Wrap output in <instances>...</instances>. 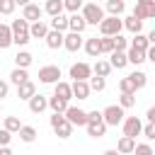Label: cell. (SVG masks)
Listing matches in <instances>:
<instances>
[{"mask_svg":"<svg viewBox=\"0 0 155 155\" xmlns=\"http://www.w3.org/2000/svg\"><path fill=\"white\" fill-rule=\"evenodd\" d=\"M85 128H87V136H90V138H102L109 126L102 121V111H99V109H92V111H87V124H85Z\"/></svg>","mask_w":155,"mask_h":155,"instance_id":"6da1fadb","label":"cell"},{"mask_svg":"<svg viewBox=\"0 0 155 155\" xmlns=\"http://www.w3.org/2000/svg\"><path fill=\"white\" fill-rule=\"evenodd\" d=\"M10 31H12V44H17V46H27L31 41V36H29V22L22 19V17L19 19H12Z\"/></svg>","mask_w":155,"mask_h":155,"instance_id":"7a4b0ae2","label":"cell"},{"mask_svg":"<svg viewBox=\"0 0 155 155\" xmlns=\"http://www.w3.org/2000/svg\"><path fill=\"white\" fill-rule=\"evenodd\" d=\"M80 15H82V19L87 22V27H97V24L104 19V10H102L97 2H82Z\"/></svg>","mask_w":155,"mask_h":155,"instance_id":"3957f363","label":"cell"},{"mask_svg":"<svg viewBox=\"0 0 155 155\" xmlns=\"http://www.w3.org/2000/svg\"><path fill=\"white\" fill-rule=\"evenodd\" d=\"M97 27H99V34L102 36H114V34H121V29H124L121 17H111V15H104V19Z\"/></svg>","mask_w":155,"mask_h":155,"instance_id":"277c9868","label":"cell"},{"mask_svg":"<svg viewBox=\"0 0 155 155\" xmlns=\"http://www.w3.org/2000/svg\"><path fill=\"white\" fill-rule=\"evenodd\" d=\"M126 109H121L119 104H109V107H104L102 109V121L107 124V126H119L121 121H124V114Z\"/></svg>","mask_w":155,"mask_h":155,"instance_id":"5b68a950","label":"cell"},{"mask_svg":"<svg viewBox=\"0 0 155 155\" xmlns=\"http://www.w3.org/2000/svg\"><path fill=\"white\" fill-rule=\"evenodd\" d=\"M48 121H51V128L56 131V136H58V138H63V140H65V138H70V136H73V126L65 121V116H63V114H56V111H53V116H51Z\"/></svg>","mask_w":155,"mask_h":155,"instance_id":"8992f818","label":"cell"},{"mask_svg":"<svg viewBox=\"0 0 155 155\" xmlns=\"http://www.w3.org/2000/svg\"><path fill=\"white\" fill-rule=\"evenodd\" d=\"M63 116H65V121L75 128V126H85L87 124V111L85 109H80V107H65V111H63Z\"/></svg>","mask_w":155,"mask_h":155,"instance_id":"52a82bcc","label":"cell"},{"mask_svg":"<svg viewBox=\"0 0 155 155\" xmlns=\"http://www.w3.org/2000/svg\"><path fill=\"white\" fill-rule=\"evenodd\" d=\"M131 15L138 19H153L155 17V0H136Z\"/></svg>","mask_w":155,"mask_h":155,"instance_id":"ba28073f","label":"cell"},{"mask_svg":"<svg viewBox=\"0 0 155 155\" xmlns=\"http://www.w3.org/2000/svg\"><path fill=\"white\" fill-rule=\"evenodd\" d=\"M58 80H61V68L58 65H44V68H39V82L53 85Z\"/></svg>","mask_w":155,"mask_h":155,"instance_id":"9c48e42d","label":"cell"},{"mask_svg":"<svg viewBox=\"0 0 155 155\" xmlns=\"http://www.w3.org/2000/svg\"><path fill=\"white\" fill-rule=\"evenodd\" d=\"M63 48L70 51V53L80 51L82 48V34H78V31H63Z\"/></svg>","mask_w":155,"mask_h":155,"instance_id":"30bf717a","label":"cell"},{"mask_svg":"<svg viewBox=\"0 0 155 155\" xmlns=\"http://www.w3.org/2000/svg\"><path fill=\"white\" fill-rule=\"evenodd\" d=\"M68 75H70L73 80H87V78L92 75V65H90V63H85V61L73 63V65H70V70H68Z\"/></svg>","mask_w":155,"mask_h":155,"instance_id":"8fae6325","label":"cell"},{"mask_svg":"<svg viewBox=\"0 0 155 155\" xmlns=\"http://www.w3.org/2000/svg\"><path fill=\"white\" fill-rule=\"evenodd\" d=\"M121 126H124V136H131V138H136V136H140L143 121H140L138 116H126V119L121 121Z\"/></svg>","mask_w":155,"mask_h":155,"instance_id":"7c38bea8","label":"cell"},{"mask_svg":"<svg viewBox=\"0 0 155 155\" xmlns=\"http://www.w3.org/2000/svg\"><path fill=\"white\" fill-rule=\"evenodd\" d=\"M41 17H44V7H41V5L29 2V5H24V7H22V19H27L29 24H31V22H36V19H41Z\"/></svg>","mask_w":155,"mask_h":155,"instance_id":"4fadbf2b","label":"cell"},{"mask_svg":"<svg viewBox=\"0 0 155 155\" xmlns=\"http://www.w3.org/2000/svg\"><path fill=\"white\" fill-rule=\"evenodd\" d=\"M27 102H29V111H31V114H41V111L48 109V97H44V94H39V92H34Z\"/></svg>","mask_w":155,"mask_h":155,"instance_id":"5bb4252c","label":"cell"},{"mask_svg":"<svg viewBox=\"0 0 155 155\" xmlns=\"http://www.w3.org/2000/svg\"><path fill=\"white\" fill-rule=\"evenodd\" d=\"M70 90H73V97H78V99H90V85H87V80H73L70 82Z\"/></svg>","mask_w":155,"mask_h":155,"instance_id":"9a60e30c","label":"cell"},{"mask_svg":"<svg viewBox=\"0 0 155 155\" xmlns=\"http://www.w3.org/2000/svg\"><path fill=\"white\" fill-rule=\"evenodd\" d=\"M85 29H87V22L82 19V15H80V12H70V17H68V31L82 34Z\"/></svg>","mask_w":155,"mask_h":155,"instance_id":"2e32d148","label":"cell"},{"mask_svg":"<svg viewBox=\"0 0 155 155\" xmlns=\"http://www.w3.org/2000/svg\"><path fill=\"white\" fill-rule=\"evenodd\" d=\"M46 34H48V24H46L44 19H36V22L29 24V36H31V39H44Z\"/></svg>","mask_w":155,"mask_h":155,"instance_id":"e0dca14e","label":"cell"},{"mask_svg":"<svg viewBox=\"0 0 155 155\" xmlns=\"http://www.w3.org/2000/svg\"><path fill=\"white\" fill-rule=\"evenodd\" d=\"M44 41H46V46L48 48H63V31H56V29H48V34L44 36Z\"/></svg>","mask_w":155,"mask_h":155,"instance_id":"ac0fdd59","label":"cell"},{"mask_svg":"<svg viewBox=\"0 0 155 155\" xmlns=\"http://www.w3.org/2000/svg\"><path fill=\"white\" fill-rule=\"evenodd\" d=\"M82 48H85V53H87L90 58H97V56H102V48H99V39H97V36H90V39H85V41H82Z\"/></svg>","mask_w":155,"mask_h":155,"instance_id":"d6986e66","label":"cell"},{"mask_svg":"<svg viewBox=\"0 0 155 155\" xmlns=\"http://www.w3.org/2000/svg\"><path fill=\"white\" fill-rule=\"evenodd\" d=\"M133 148H136V138H131V136H121L119 143H116L119 155H128V153H133Z\"/></svg>","mask_w":155,"mask_h":155,"instance_id":"ffe728a7","label":"cell"},{"mask_svg":"<svg viewBox=\"0 0 155 155\" xmlns=\"http://www.w3.org/2000/svg\"><path fill=\"white\" fill-rule=\"evenodd\" d=\"M102 10H107L111 17H121V15L126 12V2H124V0H107V5H104Z\"/></svg>","mask_w":155,"mask_h":155,"instance_id":"44dd1931","label":"cell"},{"mask_svg":"<svg viewBox=\"0 0 155 155\" xmlns=\"http://www.w3.org/2000/svg\"><path fill=\"white\" fill-rule=\"evenodd\" d=\"M126 61H128L131 65H140V63H145V51L128 46V48H126Z\"/></svg>","mask_w":155,"mask_h":155,"instance_id":"7402d4cb","label":"cell"},{"mask_svg":"<svg viewBox=\"0 0 155 155\" xmlns=\"http://www.w3.org/2000/svg\"><path fill=\"white\" fill-rule=\"evenodd\" d=\"M109 65L116 68V70L126 68V65H128V61H126V51H111V53H109Z\"/></svg>","mask_w":155,"mask_h":155,"instance_id":"603a6c76","label":"cell"},{"mask_svg":"<svg viewBox=\"0 0 155 155\" xmlns=\"http://www.w3.org/2000/svg\"><path fill=\"white\" fill-rule=\"evenodd\" d=\"M53 87H56V97H61V99H65V102H70L73 99V90H70V82H63V80H58V82H53Z\"/></svg>","mask_w":155,"mask_h":155,"instance_id":"cb8c5ba5","label":"cell"},{"mask_svg":"<svg viewBox=\"0 0 155 155\" xmlns=\"http://www.w3.org/2000/svg\"><path fill=\"white\" fill-rule=\"evenodd\" d=\"M121 24H124V29H128L131 34H140V29H143V19H138V17H133V15H128L126 19H121Z\"/></svg>","mask_w":155,"mask_h":155,"instance_id":"d4e9b609","label":"cell"},{"mask_svg":"<svg viewBox=\"0 0 155 155\" xmlns=\"http://www.w3.org/2000/svg\"><path fill=\"white\" fill-rule=\"evenodd\" d=\"M34 92H36V85H34L31 80H24L22 85H17V97H19V99H29Z\"/></svg>","mask_w":155,"mask_h":155,"instance_id":"484cf974","label":"cell"},{"mask_svg":"<svg viewBox=\"0 0 155 155\" xmlns=\"http://www.w3.org/2000/svg\"><path fill=\"white\" fill-rule=\"evenodd\" d=\"M17 133H19V140H24V143H34V140H36V136H39V131H36L34 126H24V124L19 126V131H17Z\"/></svg>","mask_w":155,"mask_h":155,"instance_id":"4316f807","label":"cell"},{"mask_svg":"<svg viewBox=\"0 0 155 155\" xmlns=\"http://www.w3.org/2000/svg\"><path fill=\"white\" fill-rule=\"evenodd\" d=\"M48 29H56V31H68V17H65L63 12H61V15H56V17H51Z\"/></svg>","mask_w":155,"mask_h":155,"instance_id":"83f0119b","label":"cell"},{"mask_svg":"<svg viewBox=\"0 0 155 155\" xmlns=\"http://www.w3.org/2000/svg\"><path fill=\"white\" fill-rule=\"evenodd\" d=\"M111 70H114V68L109 65V61H99V58H97V63L92 65V75H99V78H107Z\"/></svg>","mask_w":155,"mask_h":155,"instance_id":"f1b7e54d","label":"cell"},{"mask_svg":"<svg viewBox=\"0 0 155 155\" xmlns=\"http://www.w3.org/2000/svg\"><path fill=\"white\" fill-rule=\"evenodd\" d=\"M24 80H29V73H27V68H17V65H15V70L10 73V82L17 87V85H22Z\"/></svg>","mask_w":155,"mask_h":155,"instance_id":"f546056e","label":"cell"},{"mask_svg":"<svg viewBox=\"0 0 155 155\" xmlns=\"http://www.w3.org/2000/svg\"><path fill=\"white\" fill-rule=\"evenodd\" d=\"M44 12L51 15V17L61 15V12H63V0H46V2H44Z\"/></svg>","mask_w":155,"mask_h":155,"instance_id":"4dcf8cb0","label":"cell"},{"mask_svg":"<svg viewBox=\"0 0 155 155\" xmlns=\"http://www.w3.org/2000/svg\"><path fill=\"white\" fill-rule=\"evenodd\" d=\"M31 61H34V56L29 51H17V56H15V65L17 68H29Z\"/></svg>","mask_w":155,"mask_h":155,"instance_id":"1f68e13d","label":"cell"},{"mask_svg":"<svg viewBox=\"0 0 155 155\" xmlns=\"http://www.w3.org/2000/svg\"><path fill=\"white\" fill-rule=\"evenodd\" d=\"M128 80L133 82V87H136V90H143V87H145V82H148V75H145L143 70H133V73L128 75Z\"/></svg>","mask_w":155,"mask_h":155,"instance_id":"d6a6232c","label":"cell"},{"mask_svg":"<svg viewBox=\"0 0 155 155\" xmlns=\"http://www.w3.org/2000/svg\"><path fill=\"white\" fill-rule=\"evenodd\" d=\"M12 46V31L10 24H0V48H10Z\"/></svg>","mask_w":155,"mask_h":155,"instance_id":"836d02e7","label":"cell"},{"mask_svg":"<svg viewBox=\"0 0 155 155\" xmlns=\"http://www.w3.org/2000/svg\"><path fill=\"white\" fill-rule=\"evenodd\" d=\"M87 85H90V92H102L107 87V80L99 78V75H90L87 78Z\"/></svg>","mask_w":155,"mask_h":155,"instance_id":"e575fe53","label":"cell"},{"mask_svg":"<svg viewBox=\"0 0 155 155\" xmlns=\"http://www.w3.org/2000/svg\"><path fill=\"white\" fill-rule=\"evenodd\" d=\"M65 107H68V102H65V99H61V97H56V94H53V97H48V109H51V111L63 114V111H65Z\"/></svg>","mask_w":155,"mask_h":155,"instance_id":"d590c367","label":"cell"},{"mask_svg":"<svg viewBox=\"0 0 155 155\" xmlns=\"http://www.w3.org/2000/svg\"><path fill=\"white\" fill-rule=\"evenodd\" d=\"M128 46H133V48H140V51H145V48L150 46V41H148V36H145V34H133V39L128 41Z\"/></svg>","mask_w":155,"mask_h":155,"instance_id":"8d00e7d4","label":"cell"},{"mask_svg":"<svg viewBox=\"0 0 155 155\" xmlns=\"http://www.w3.org/2000/svg\"><path fill=\"white\" fill-rule=\"evenodd\" d=\"M19 126H22V121H19L17 116H5V124H2V128H7L10 133H17V131H19Z\"/></svg>","mask_w":155,"mask_h":155,"instance_id":"74e56055","label":"cell"},{"mask_svg":"<svg viewBox=\"0 0 155 155\" xmlns=\"http://www.w3.org/2000/svg\"><path fill=\"white\" fill-rule=\"evenodd\" d=\"M119 107H121V109H131V107H136V94H126V92H121V97H119Z\"/></svg>","mask_w":155,"mask_h":155,"instance_id":"f35d334b","label":"cell"},{"mask_svg":"<svg viewBox=\"0 0 155 155\" xmlns=\"http://www.w3.org/2000/svg\"><path fill=\"white\" fill-rule=\"evenodd\" d=\"M111 41H114V51H126V48H128V39L121 36V34H114Z\"/></svg>","mask_w":155,"mask_h":155,"instance_id":"ab89813d","label":"cell"},{"mask_svg":"<svg viewBox=\"0 0 155 155\" xmlns=\"http://www.w3.org/2000/svg\"><path fill=\"white\" fill-rule=\"evenodd\" d=\"M119 90H121V92H126V94H136V87H133V82L128 80V75L119 80Z\"/></svg>","mask_w":155,"mask_h":155,"instance_id":"60d3db41","label":"cell"},{"mask_svg":"<svg viewBox=\"0 0 155 155\" xmlns=\"http://www.w3.org/2000/svg\"><path fill=\"white\" fill-rule=\"evenodd\" d=\"M99 48H102V53H111V51H114L111 36H99Z\"/></svg>","mask_w":155,"mask_h":155,"instance_id":"b9f144b4","label":"cell"},{"mask_svg":"<svg viewBox=\"0 0 155 155\" xmlns=\"http://www.w3.org/2000/svg\"><path fill=\"white\" fill-rule=\"evenodd\" d=\"M82 2H85V0H63V10H68V12H80Z\"/></svg>","mask_w":155,"mask_h":155,"instance_id":"7bdbcfd3","label":"cell"},{"mask_svg":"<svg viewBox=\"0 0 155 155\" xmlns=\"http://www.w3.org/2000/svg\"><path fill=\"white\" fill-rule=\"evenodd\" d=\"M133 153H136V155H155V150L150 148V143H136Z\"/></svg>","mask_w":155,"mask_h":155,"instance_id":"ee69618b","label":"cell"},{"mask_svg":"<svg viewBox=\"0 0 155 155\" xmlns=\"http://www.w3.org/2000/svg\"><path fill=\"white\" fill-rule=\"evenodd\" d=\"M15 0H0V15H12L15 12Z\"/></svg>","mask_w":155,"mask_h":155,"instance_id":"f6af8a7d","label":"cell"},{"mask_svg":"<svg viewBox=\"0 0 155 155\" xmlns=\"http://www.w3.org/2000/svg\"><path fill=\"white\" fill-rule=\"evenodd\" d=\"M140 136H145L148 140H153V138H155V124H145V126L140 128Z\"/></svg>","mask_w":155,"mask_h":155,"instance_id":"bcb514c9","label":"cell"},{"mask_svg":"<svg viewBox=\"0 0 155 155\" xmlns=\"http://www.w3.org/2000/svg\"><path fill=\"white\" fill-rule=\"evenodd\" d=\"M10 140H12V133L7 128H0V145H10Z\"/></svg>","mask_w":155,"mask_h":155,"instance_id":"7dc6e473","label":"cell"},{"mask_svg":"<svg viewBox=\"0 0 155 155\" xmlns=\"http://www.w3.org/2000/svg\"><path fill=\"white\" fill-rule=\"evenodd\" d=\"M7 94H10V82H7V80H0V102H2Z\"/></svg>","mask_w":155,"mask_h":155,"instance_id":"c3c4849f","label":"cell"},{"mask_svg":"<svg viewBox=\"0 0 155 155\" xmlns=\"http://www.w3.org/2000/svg\"><path fill=\"white\" fill-rule=\"evenodd\" d=\"M145 61H153V63H155V46H153V44L145 48Z\"/></svg>","mask_w":155,"mask_h":155,"instance_id":"681fc988","label":"cell"},{"mask_svg":"<svg viewBox=\"0 0 155 155\" xmlns=\"http://www.w3.org/2000/svg\"><path fill=\"white\" fill-rule=\"evenodd\" d=\"M145 119H148V124H155V107H150L145 111Z\"/></svg>","mask_w":155,"mask_h":155,"instance_id":"f907efd6","label":"cell"},{"mask_svg":"<svg viewBox=\"0 0 155 155\" xmlns=\"http://www.w3.org/2000/svg\"><path fill=\"white\" fill-rule=\"evenodd\" d=\"M0 155H15V153L10 150V145H0Z\"/></svg>","mask_w":155,"mask_h":155,"instance_id":"816d5d0a","label":"cell"},{"mask_svg":"<svg viewBox=\"0 0 155 155\" xmlns=\"http://www.w3.org/2000/svg\"><path fill=\"white\" fill-rule=\"evenodd\" d=\"M31 0H15V5H19V7H24V5H29Z\"/></svg>","mask_w":155,"mask_h":155,"instance_id":"f5cc1de1","label":"cell"},{"mask_svg":"<svg viewBox=\"0 0 155 155\" xmlns=\"http://www.w3.org/2000/svg\"><path fill=\"white\" fill-rule=\"evenodd\" d=\"M102 155H119V153H116V148H109V150H104Z\"/></svg>","mask_w":155,"mask_h":155,"instance_id":"db71d44e","label":"cell"},{"mask_svg":"<svg viewBox=\"0 0 155 155\" xmlns=\"http://www.w3.org/2000/svg\"><path fill=\"white\" fill-rule=\"evenodd\" d=\"M0 111H2V102H0Z\"/></svg>","mask_w":155,"mask_h":155,"instance_id":"11a10c76","label":"cell"}]
</instances>
